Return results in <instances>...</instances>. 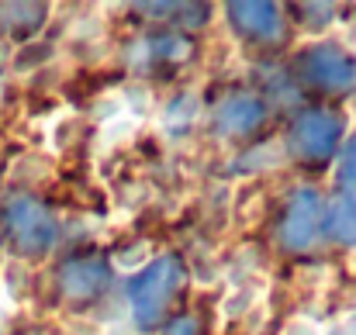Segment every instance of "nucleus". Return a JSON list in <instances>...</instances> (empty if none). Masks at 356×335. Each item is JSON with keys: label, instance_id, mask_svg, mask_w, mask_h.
<instances>
[{"label": "nucleus", "instance_id": "f257e3e1", "mask_svg": "<svg viewBox=\"0 0 356 335\" xmlns=\"http://www.w3.org/2000/svg\"><path fill=\"white\" fill-rule=\"evenodd\" d=\"M184 277H187V270L177 256L166 252V256L149 259L145 270L128 284V315H131V322L138 329H152L163 318L173 294L180 291Z\"/></svg>", "mask_w": 356, "mask_h": 335}, {"label": "nucleus", "instance_id": "f03ea898", "mask_svg": "<svg viewBox=\"0 0 356 335\" xmlns=\"http://www.w3.org/2000/svg\"><path fill=\"white\" fill-rule=\"evenodd\" d=\"M3 222H7L10 242L21 256H45L59 242V224L52 218V211L28 194H17L7 201Z\"/></svg>", "mask_w": 356, "mask_h": 335}, {"label": "nucleus", "instance_id": "7ed1b4c3", "mask_svg": "<svg viewBox=\"0 0 356 335\" xmlns=\"http://www.w3.org/2000/svg\"><path fill=\"white\" fill-rule=\"evenodd\" d=\"M301 76L322 90H350L356 83V59L336 42H318L301 56Z\"/></svg>", "mask_w": 356, "mask_h": 335}, {"label": "nucleus", "instance_id": "20e7f679", "mask_svg": "<svg viewBox=\"0 0 356 335\" xmlns=\"http://www.w3.org/2000/svg\"><path fill=\"white\" fill-rule=\"evenodd\" d=\"M343 121L332 111H305L291 128V152L298 159H329L339 149Z\"/></svg>", "mask_w": 356, "mask_h": 335}, {"label": "nucleus", "instance_id": "39448f33", "mask_svg": "<svg viewBox=\"0 0 356 335\" xmlns=\"http://www.w3.org/2000/svg\"><path fill=\"white\" fill-rule=\"evenodd\" d=\"M322 215H325L322 197L312 187L294 190V197L287 204V215L280 222V242H284V249H291V252L312 249L315 238H318V231H322Z\"/></svg>", "mask_w": 356, "mask_h": 335}, {"label": "nucleus", "instance_id": "423d86ee", "mask_svg": "<svg viewBox=\"0 0 356 335\" xmlns=\"http://www.w3.org/2000/svg\"><path fill=\"white\" fill-rule=\"evenodd\" d=\"M229 24L236 28L238 38L256 42V45H277L284 38V17L277 3H263V0H238L225 7Z\"/></svg>", "mask_w": 356, "mask_h": 335}, {"label": "nucleus", "instance_id": "0eeeda50", "mask_svg": "<svg viewBox=\"0 0 356 335\" xmlns=\"http://www.w3.org/2000/svg\"><path fill=\"white\" fill-rule=\"evenodd\" d=\"M108 280H111V270L97 256L70 259L59 270V291L66 301H94L101 297V291H108Z\"/></svg>", "mask_w": 356, "mask_h": 335}, {"label": "nucleus", "instance_id": "6e6552de", "mask_svg": "<svg viewBox=\"0 0 356 335\" xmlns=\"http://www.w3.org/2000/svg\"><path fill=\"white\" fill-rule=\"evenodd\" d=\"M263 114H266V108L256 94H232L218 104L215 124L222 135H249L252 128H259Z\"/></svg>", "mask_w": 356, "mask_h": 335}, {"label": "nucleus", "instance_id": "1a4fd4ad", "mask_svg": "<svg viewBox=\"0 0 356 335\" xmlns=\"http://www.w3.org/2000/svg\"><path fill=\"white\" fill-rule=\"evenodd\" d=\"M45 3H0V31H7L10 38H28L45 24Z\"/></svg>", "mask_w": 356, "mask_h": 335}, {"label": "nucleus", "instance_id": "9d476101", "mask_svg": "<svg viewBox=\"0 0 356 335\" xmlns=\"http://www.w3.org/2000/svg\"><path fill=\"white\" fill-rule=\"evenodd\" d=\"M322 224H325L339 242H356V201L336 194V201H332L329 211L322 215Z\"/></svg>", "mask_w": 356, "mask_h": 335}, {"label": "nucleus", "instance_id": "9b49d317", "mask_svg": "<svg viewBox=\"0 0 356 335\" xmlns=\"http://www.w3.org/2000/svg\"><path fill=\"white\" fill-rule=\"evenodd\" d=\"M197 111H201V104H197L194 94H180V97H173V101L166 104V111H163V131H166V135H180V131H187V128L197 121Z\"/></svg>", "mask_w": 356, "mask_h": 335}, {"label": "nucleus", "instance_id": "f8f14e48", "mask_svg": "<svg viewBox=\"0 0 356 335\" xmlns=\"http://www.w3.org/2000/svg\"><path fill=\"white\" fill-rule=\"evenodd\" d=\"M336 180H339V194L350 197V201H356V131L346 138V145H343Z\"/></svg>", "mask_w": 356, "mask_h": 335}, {"label": "nucleus", "instance_id": "ddd939ff", "mask_svg": "<svg viewBox=\"0 0 356 335\" xmlns=\"http://www.w3.org/2000/svg\"><path fill=\"white\" fill-rule=\"evenodd\" d=\"M277 163H280V145H259L238 159L236 170L249 173V170H263V166H277Z\"/></svg>", "mask_w": 356, "mask_h": 335}, {"label": "nucleus", "instance_id": "4468645a", "mask_svg": "<svg viewBox=\"0 0 356 335\" xmlns=\"http://www.w3.org/2000/svg\"><path fill=\"white\" fill-rule=\"evenodd\" d=\"M73 135H76V117H73V114H63V117H56V124H52V131H49V142H52L56 152H63Z\"/></svg>", "mask_w": 356, "mask_h": 335}, {"label": "nucleus", "instance_id": "2eb2a0df", "mask_svg": "<svg viewBox=\"0 0 356 335\" xmlns=\"http://www.w3.org/2000/svg\"><path fill=\"white\" fill-rule=\"evenodd\" d=\"M131 124H135V117H128V114L111 117V121L101 128V142L111 145V142H118V138H124V135H131Z\"/></svg>", "mask_w": 356, "mask_h": 335}, {"label": "nucleus", "instance_id": "dca6fc26", "mask_svg": "<svg viewBox=\"0 0 356 335\" xmlns=\"http://www.w3.org/2000/svg\"><path fill=\"white\" fill-rule=\"evenodd\" d=\"M197 318H191V315H180V318H173L170 325H166V332L163 335H197Z\"/></svg>", "mask_w": 356, "mask_h": 335}, {"label": "nucleus", "instance_id": "f3484780", "mask_svg": "<svg viewBox=\"0 0 356 335\" xmlns=\"http://www.w3.org/2000/svg\"><path fill=\"white\" fill-rule=\"evenodd\" d=\"M145 256H149V249H145V245H138V249H131V252H128V249L118 252V259H115V263H118L121 270H138V263H145Z\"/></svg>", "mask_w": 356, "mask_h": 335}, {"label": "nucleus", "instance_id": "a211bd4d", "mask_svg": "<svg viewBox=\"0 0 356 335\" xmlns=\"http://www.w3.org/2000/svg\"><path fill=\"white\" fill-rule=\"evenodd\" d=\"M252 301H256V294H252V291H236V294L225 301V315H236V311L242 315V311H245Z\"/></svg>", "mask_w": 356, "mask_h": 335}, {"label": "nucleus", "instance_id": "6ab92c4d", "mask_svg": "<svg viewBox=\"0 0 356 335\" xmlns=\"http://www.w3.org/2000/svg\"><path fill=\"white\" fill-rule=\"evenodd\" d=\"M284 335H322V332H318L315 322H308V318H294V322L284 329Z\"/></svg>", "mask_w": 356, "mask_h": 335}, {"label": "nucleus", "instance_id": "aec40b11", "mask_svg": "<svg viewBox=\"0 0 356 335\" xmlns=\"http://www.w3.org/2000/svg\"><path fill=\"white\" fill-rule=\"evenodd\" d=\"M329 335H356V308H353V311H350V315H346V318H343V322H339V325H336V329H332Z\"/></svg>", "mask_w": 356, "mask_h": 335}]
</instances>
